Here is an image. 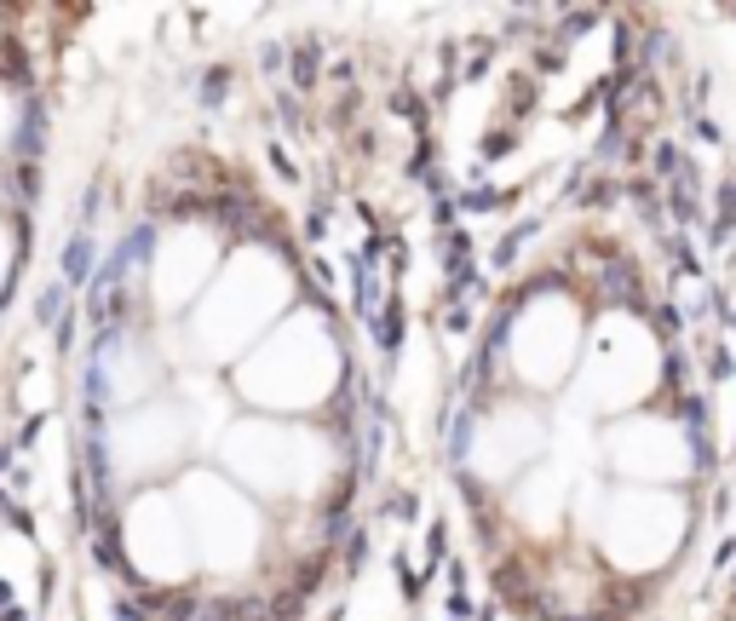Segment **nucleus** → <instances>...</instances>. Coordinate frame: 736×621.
Masks as SVG:
<instances>
[{"label":"nucleus","instance_id":"f257e3e1","mask_svg":"<svg viewBox=\"0 0 736 621\" xmlns=\"http://www.w3.org/2000/svg\"><path fill=\"white\" fill-rule=\"evenodd\" d=\"M300 306V265L271 236H236L207 283V294L179 322L184 351L202 369H236L265 334Z\"/></svg>","mask_w":736,"mask_h":621},{"label":"nucleus","instance_id":"f03ea898","mask_svg":"<svg viewBox=\"0 0 736 621\" xmlns=\"http://www.w3.org/2000/svg\"><path fill=\"white\" fill-rule=\"evenodd\" d=\"M351 380V351L334 316L316 306H293L248 357L230 369V392L242 414L271 420H323Z\"/></svg>","mask_w":736,"mask_h":621},{"label":"nucleus","instance_id":"7ed1b4c3","mask_svg":"<svg viewBox=\"0 0 736 621\" xmlns=\"http://www.w3.org/2000/svg\"><path fill=\"white\" fill-rule=\"evenodd\" d=\"M334 437L316 420H271V414H230L219 437V472L265 513H316L334 483Z\"/></svg>","mask_w":736,"mask_h":621},{"label":"nucleus","instance_id":"20e7f679","mask_svg":"<svg viewBox=\"0 0 736 621\" xmlns=\"http://www.w3.org/2000/svg\"><path fill=\"white\" fill-rule=\"evenodd\" d=\"M179 513L190 523L202 581H248L276 558V518L242 495L219 466H184L173 478Z\"/></svg>","mask_w":736,"mask_h":621},{"label":"nucleus","instance_id":"39448f33","mask_svg":"<svg viewBox=\"0 0 736 621\" xmlns=\"http://www.w3.org/2000/svg\"><path fill=\"white\" fill-rule=\"evenodd\" d=\"M236 230L213 213H184L173 225L156 230L150 242V259L139 271V288H144V306L156 311V322H184L190 306L207 294V283L219 276Z\"/></svg>","mask_w":736,"mask_h":621},{"label":"nucleus","instance_id":"423d86ee","mask_svg":"<svg viewBox=\"0 0 736 621\" xmlns=\"http://www.w3.org/2000/svg\"><path fill=\"white\" fill-rule=\"evenodd\" d=\"M116 546L127 558L132 581L150 593H184L202 581L196 564V541L190 523L179 513L173 483H156V490H132L116 513Z\"/></svg>","mask_w":736,"mask_h":621},{"label":"nucleus","instance_id":"0eeeda50","mask_svg":"<svg viewBox=\"0 0 736 621\" xmlns=\"http://www.w3.org/2000/svg\"><path fill=\"white\" fill-rule=\"evenodd\" d=\"M104 472L121 490H156V483H173L190 466V409L173 397H150V403L109 414L104 420Z\"/></svg>","mask_w":736,"mask_h":621},{"label":"nucleus","instance_id":"6e6552de","mask_svg":"<svg viewBox=\"0 0 736 621\" xmlns=\"http://www.w3.org/2000/svg\"><path fill=\"white\" fill-rule=\"evenodd\" d=\"M18 132H23V99L6 76H0V162L18 150Z\"/></svg>","mask_w":736,"mask_h":621},{"label":"nucleus","instance_id":"1a4fd4ad","mask_svg":"<svg viewBox=\"0 0 736 621\" xmlns=\"http://www.w3.org/2000/svg\"><path fill=\"white\" fill-rule=\"evenodd\" d=\"M12 276H18V225H12V213L0 207V299H6Z\"/></svg>","mask_w":736,"mask_h":621}]
</instances>
